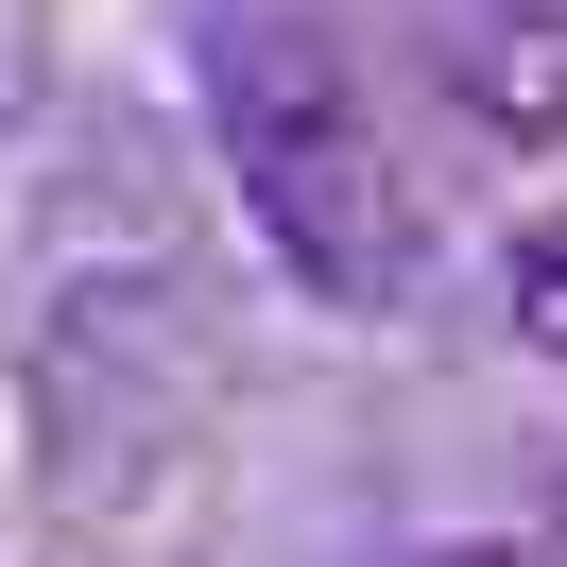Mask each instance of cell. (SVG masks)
I'll return each instance as SVG.
<instances>
[{
    "mask_svg": "<svg viewBox=\"0 0 567 567\" xmlns=\"http://www.w3.org/2000/svg\"><path fill=\"white\" fill-rule=\"evenodd\" d=\"M207 155L241 189V224L327 292V310H395L413 292V189L379 155L344 35L310 0H224L207 18Z\"/></svg>",
    "mask_w": 567,
    "mask_h": 567,
    "instance_id": "6da1fadb",
    "label": "cell"
},
{
    "mask_svg": "<svg viewBox=\"0 0 567 567\" xmlns=\"http://www.w3.org/2000/svg\"><path fill=\"white\" fill-rule=\"evenodd\" d=\"M447 121L516 173H567V0H482L447 35Z\"/></svg>",
    "mask_w": 567,
    "mask_h": 567,
    "instance_id": "7a4b0ae2",
    "label": "cell"
},
{
    "mask_svg": "<svg viewBox=\"0 0 567 567\" xmlns=\"http://www.w3.org/2000/svg\"><path fill=\"white\" fill-rule=\"evenodd\" d=\"M533 567H567V516H550V550H533Z\"/></svg>",
    "mask_w": 567,
    "mask_h": 567,
    "instance_id": "3957f363",
    "label": "cell"
}]
</instances>
